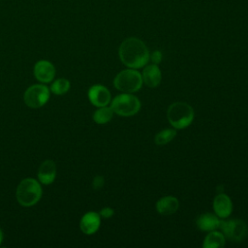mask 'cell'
<instances>
[{
	"mask_svg": "<svg viewBox=\"0 0 248 248\" xmlns=\"http://www.w3.org/2000/svg\"><path fill=\"white\" fill-rule=\"evenodd\" d=\"M167 116L172 127L175 129H184L192 123L194 109L185 102H175L169 107Z\"/></svg>",
	"mask_w": 248,
	"mask_h": 248,
	"instance_id": "3",
	"label": "cell"
},
{
	"mask_svg": "<svg viewBox=\"0 0 248 248\" xmlns=\"http://www.w3.org/2000/svg\"><path fill=\"white\" fill-rule=\"evenodd\" d=\"M220 228L222 229L224 235L233 242H239L243 240L248 233L247 225L240 219L221 221Z\"/></svg>",
	"mask_w": 248,
	"mask_h": 248,
	"instance_id": "7",
	"label": "cell"
},
{
	"mask_svg": "<svg viewBox=\"0 0 248 248\" xmlns=\"http://www.w3.org/2000/svg\"><path fill=\"white\" fill-rule=\"evenodd\" d=\"M178 200L172 196L163 197L156 202V209L162 215L173 214L178 209Z\"/></svg>",
	"mask_w": 248,
	"mask_h": 248,
	"instance_id": "14",
	"label": "cell"
},
{
	"mask_svg": "<svg viewBox=\"0 0 248 248\" xmlns=\"http://www.w3.org/2000/svg\"><path fill=\"white\" fill-rule=\"evenodd\" d=\"M113 110L110 107H100L98 109L95 110L93 113V120L97 124H106L112 118Z\"/></svg>",
	"mask_w": 248,
	"mask_h": 248,
	"instance_id": "17",
	"label": "cell"
},
{
	"mask_svg": "<svg viewBox=\"0 0 248 248\" xmlns=\"http://www.w3.org/2000/svg\"><path fill=\"white\" fill-rule=\"evenodd\" d=\"M176 135L175 130L173 129H165L160 131L155 136V143L157 145H164L170 142Z\"/></svg>",
	"mask_w": 248,
	"mask_h": 248,
	"instance_id": "19",
	"label": "cell"
},
{
	"mask_svg": "<svg viewBox=\"0 0 248 248\" xmlns=\"http://www.w3.org/2000/svg\"><path fill=\"white\" fill-rule=\"evenodd\" d=\"M71 87L70 81L65 78H60L55 79L50 85V92L55 95H64L66 94Z\"/></svg>",
	"mask_w": 248,
	"mask_h": 248,
	"instance_id": "18",
	"label": "cell"
},
{
	"mask_svg": "<svg viewBox=\"0 0 248 248\" xmlns=\"http://www.w3.org/2000/svg\"><path fill=\"white\" fill-rule=\"evenodd\" d=\"M221 221L217 215L211 213H203L197 219V227L204 232L214 231L220 228Z\"/></svg>",
	"mask_w": 248,
	"mask_h": 248,
	"instance_id": "15",
	"label": "cell"
},
{
	"mask_svg": "<svg viewBox=\"0 0 248 248\" xmlns=\"http://www.w3.org/2000/svg\"><path fill=\"white\" fill-rule=\"evenodd\" d=\"M50 97V90L45 83H37L29 86L24 94L23 101L28 108H39L45 106Z\"/></svg>",
	"mask_w": 248,
	"mask_h": 248,
	"instance_id": "6",
	"label": "cell"
},
{
	"mask_svg": "<svg viewBox=\"0 0 248 248\" xmlns=\"http://www.w3.org/2000/svg\"><path fill=\"white\" fill-rule=\"evenodd\" d=\"M213 209L219 218L225 219L229 217L232 210V203L229 196L219 193L213 200Z\"/></svg>",
	"mask_w": 248,
	"mask_h": 248,
	"instance_id": "12",
	"label": "cell"
},
{
	"mask_svg": "<svg viewBox=\"0 0 248 248\" xmlns=\"http://www.w3.org/2000/svg\"><path fill=\"white\" fill-rule=\"evenodd\" d=\"M142 82L141 75L133 68L121 71L116 75L113 80L115 88L124 93H133L140 90Z\"/></svg>",
	"mask_w": 248,
	"mask_h": 248,
	"instance_id": "4",
	"label": "cell"
},
{
	"mask_svg": "<svg viewBox=\"0 0 248 248\" xmlns=\"http://www.w3.org/2000/svg\"><path fill=\"white\" fill-rule=\"evenodd\" d=\"M142 81L148 87H156L161 82V71L156 64L146 66L142 71Z\"/></svg>",
	"mask_w": 248,
	"mask_h": 248,
	"instance_id": "13",
	"label": "cell"
},
{
	"mask_svg": "<svg viewBox=\"0 0 248 248\" xmlns=\"http://www.w3.org/2000/svg\"><path fill=\"white\" fill-rule=\"evenodd\" d=\"M104 183H105L104 177L101 176V175H97V176L94 177L92 185H93V188L95 190H98V189H101L104 186Z\"/></svg>",
	"mask_w": 248,
	"mask_h": 248,
	"instance_id": "20",
	"label": "cell"
},
{
	"mask_svg": "<svg viewBox=\"0 0 248 248\" xmlns=\"http://www.w3.org/2000/svg\"><path fill=\"white\" fill-rule=\"evenodd\" d=\"M149 58H151V61L153 62V64H159L162 61V52L159 50H155L152 52L151 56H149Z\"/></svg>",
	"mask_w": 248,
	"mask_h": 248,
	"instance_id": "22",
	"label": "cell"
},
{
	"mask_svg": "<svg viewBox=\"0 0 248 248\" xmlns=\"http://www.w3.org/2000/svg\"><path fill=\"white\" fill-rule=\"evenodd\" d=\"M113 213H114V211L111 207H104V208L101 209L99 214H100L101 217H103L105 219H108V218H110L113 215Z\"/></svg>",
	"mask_w": 248,
	"mask_h": 248,
	"instance_id": "21",
	"label": "cell"
},
{
	"mask_svg": "<svg viewBox=\"0 0 248 248\" xmlns=\"http://www.w3.org/2000/svg\"><path fill=\"white\" fill-rule=\"evenodd\" d=\"M34 76L41 83H48L55 77V67L48 60H39L34 65Z\"/></svg>",
	"mask_w": 248,
	"mask_h": 248,
	"instance_id": "8",
	"label": "cell"
},
{
	"mask_svg": "<svg viewBox=\"0 0 248 248\" xmlns=\"http://www.w3.org/2000/svg\"><path fill=\"white\" fill-rule=\"evenodd\" d=\"M43 195V189L38 179L26 177L16 187V198L17 202L24 206H33L39 202Z\"/></svg>",
	"mask_w": 248,
	"mask_h": 248,
	"instance_id": "2",
	"label": "cell"
},
{
	"mask_svg": "<svg viewBox=\"0 0 248 248\" xmlns=\"http://www.w3.org/2000/svg\"><path fill=\"white\" fill-rule=\"evenodd\" d=\"M225 235L220 232L214 231H210L203 239L202 247L204 248H218L224 247L225 245Z\"/></svg>",
	"mask_w": 248,
	"mask_h": 248,
	"instance_id": "16",
	"label": "cell"
},
{
	"mask_svg": "<svg viewBox=\"0 0 248 248\" xmlns=\"http://www.w3.org/2000/svg\"><path fill=\"white\" fill-rule=\"evenodd\" d=\"M101 225V216L95 211L86 212L79 221L80 231L87 235L95 233Z\"/></svg>",
	"mask_w": 248,
	"mask_h": 248,
	"instance_id": "10",
	"label": "cell"
},
{
	"mask_svg": "<svg viewBox=\"0 0 248 248\" xmlns=\"http://www.w3.org/2000/svg\"><path fill=\"white\" fill-rule=\"evenodd\" d=\"M88 99L95 107L108 106L110 102V93L107 87L102 84H95L88 90Z\"/></svg>",
	"mask_w": 248,
	"mask_h": 248,
	"instance_id": "9",
	"label": "cell"
},
{
	"mask_svg": "<svg viewBox=\"0 0 248 248\" xmlns=\"http://www.w3.org/2000/svg\"><path fill=\"white\" fill-rule=\"evenodd\" d=\"M110 108L120 116H132L140 108V102L138 97L130 93L116 96L110 103Z\"/></svg>",
	"mask_w": 248,
	"mask_h": 248,
	"instance_id": "5",
	"label": "cell"
},
{
	"mask_svg": "<svg viewBox=\"0 0 248 248\" xmlns=\"http://www.w3.org/2000/svg\"><path fill=\"white\" fill-rule=\"evenodd\" d=\"M118 54L121 62L133 69H139L146 65L150 56L145 44L135 37L127 38L121 43Z\"/></svg>",
	"mask_w": 248,
	"mask_h": 248,
	"instance_id": "1",
	"label": "cell"
},
{
	"mask_svg": "<svg viewBox=\"0 0 248 248\" xmlns=\"http://www.w3.org/2000/svg\"><path fill=\"white\" fill-rule=\"evenodd\" d=\"M37 177L41 184H51L56 177V165L54 161L45 160L44 162H42L38 169Z\"/></svg>",
	"mask_w": 248,
	"mask_h": 248,
	"instance_id": "11",
	"label": "cell"
},
{
	"mask_svg": "<svg viewBox=\"0 0 248 248\" xmlns=\"http://www.w3.org/2000/svg\"><path fill=\"white\" fill-rule=\"evenodd\" d=\"M2 240H3V232H2V230H1V228H0V244H1Z\"/></svg>",
	"mask_w": 248,
	"mask_h": 248,
	"instance_id": "23",
	"label": "cell"
}]
</instances>
